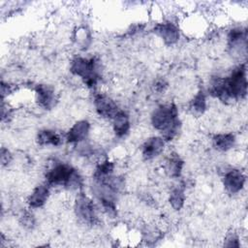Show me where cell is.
<instances>
[{
    "label": "cell",
    "instance_id": "cell-1",
    "mask_svg": "<svg viewBox=\"0 0 248 248\" xmlns=\"http://www.w3.org/2000/svg\"><path fill=\"white\" fill-rule=\"evenodd\" d=\"M207 93L223 103H232L242 101L247 95L246 65L235 66L225 77L211 78Z\"/></svg>",
    "mask_w": 248,
    "mask_h": 248
},
{
    "label": "cell",
    "instance_id": "cell-2",
    "mask_svg": "<svg viewBox=\"0 0 248 248\" xmlns=\"http://www.w3.org/2000/svg\"><path fill=\"white\" fill-rule=\"evenodd\" d=\"M150 123L166 142L173 140L181 130L179 111L174 103L157 106L150 115Z\"/></svg>",
    "mask_w": 248,
    "mask_h": 248
},
{
    "label": "cell",
    "instance_id": "cell-3",
    "mask_svg": "<svg viewBox=\"0 0 248 248\" xmlns=\"http://www.w3.org/2000/svg\"><path fill=\"white\" fill-rule=\"evenodd\" d=\"M45 182L51 188L63 187L69 191H78L82 188L83 179L79 171L69 163L53 161L45 171Z\"/></svg>",
    "mask_w": 248,
    "mask_h": 248
},
{
    "label": "cell",
    "instance_id": "cell-4",
    "mask_svg": "<svg viewBox=\"0 0 248 248\" xmlns=\"http://www.w3.org/2000/svg\"><path fill=\"white\" fill-rule=\"evenodd\" d=\"M70 73L78 77L83 84L94 89L102 79V67L100 61L96 57L76 56L70 62Z\"/></svg>",
    "mask_w": 248,
    "mask_h": 248
},
{
    "label": "cell",
    "instance_id": "cell-5",
    "mask_svg": "<svg viewBox=\"0 0 248 248\" xmlns=\"http://www.w3.org/2000/svg\"><path fill=\"white\" fill-rule=\"evenodd\" d=\"M74 212L78 220L86 226H95L100 222L99 207L85 193L78 192L74 201Z\"/></svg>",
    "mask_w": 248,
    "mask_h": 248
},
{
    "label": "cell",
    "instance_id": "cell-6",
    "mask_svg": "<svg viewBox=\"0 0 248 248\" xmlns=\"http://www.w3.org/2000/svg\"><path fill=\"white\" fill-rule=\"evenodd\" d=\"M93 107L96 113L108 121H111L112 118L117 114L121 109L117 103L106 93H96L93 97Z\"/></svg>",
    "mask_w": 248,
    "mask_h": 248
},
{
    "label": "cell",
    "instance_id": "cell-7",
    "mask_svg": "<svg viewBox=\"0 0 248 248\" xmlns=\"http://www.w3.org/2000/svg\"><path fill=\"white\" fill-rule=\"evenodd\" d=\"M222 184L225 191L230 195L239 194L245 187L246 175L236 168H231L224 171L222 176Z\"/></svg>",
    "mask_w": 248,
    "mask_h": 248
},
{
    "label": "cell",
    "instance_id": "cell-8",
    "mask_svg": "<svg viewBox=\"0 0 248 248\" xmlns=\"http://www.w3.org/2000/svg\"><path fill=\"white\" fill-rule=\"evenodd\" d=\"M34 95L38 107L46 110L53 108L58 100L55 88L46 83H38L34 88Z\"/></svg>",
    "mask_w": 248,
    "mask_h": 248
},
{
    "label": "cell",
    "instance_id": "cell-9",
    "mask_svg": "<svg viewBox=\"0 0 248 248\" xmlns=\"http://www.w3.org/2000/svg\"><path fill=\"white\" fill-rule=\"evenodd\" d=\"M153 32L166 46H169L175 45L180 38V30L178 26L170 20H165L157 23L154 26Z\"/></svg>",
    "mask_w": 248,
    "mask_h": 248
},
{
    "label": "cell",
    "instance_id": "cell-10",
    "mask_svg": "<svg viewBox=\"0 0 248 248\" xmlns=\"http://www.w3.org/2000/svg\"><path fill=\"white\" fill-rule=\"evenodd\" d=\"M91 129V124L86 119H80L76 121L64 135L65 141L69 144H79L84 141L89 137Z\"/></svg>",
    "mask_w": 248,
    "mask_h": 248
},
{
    "label": "cell",
    "instance_id": "cell-11",
    "mask_svg": "<svg viewBox=\"0 0 248 248\" xmlns=\"http://www.w3.org/2000/svg\"><path fill=\"white\" fill-rule=\"evenodd\" d=\"M166 141L161 136H151L140 145V155L144 161H152L158 158L165 149Z\"/></svg>",
    "mask_w": 248,
    "mask_h": 248
},
{
    "label": "cell",
    "instance_id": "cell-12",
    "mask_svg": "<svg viewBox=\"0 0 248 248\" xmlns=\"http://www.w3.org/2000/svg\"><path fill=\"white\" fill-rule=\"evenodd\" d=\"M51 187L46 182L38 184L31 191L30 195L27 197V205L30 209H38L43 207L49 199Z\"/></svg>",
    "mask_w": 248,
    "mask_h": 248
},
{
    "label": "cell",
    "instance_id": "cell-13",
    "mask_svg": "<svg viewBox=\"0 0 248 248\" xmlns=\"http://www.w3.org/2000/svg\"><path fill=\"white\" fill-rule=\"evenodd\" d=\"M65 140L64 136L53 129L44 128L38 131L36 135V142L40 146H60Z\"/></svg>",
    "mask_w": 248,
    "mask_h": 248
},
{
    "label": "cell",
    "instance_id": "cell-14",
    "mask_svg": "<svg viewBox=\"0 0 248 248\" xmlns=\"http://www.w3.org/2000/svg\"><path fill=\"white\" fill-rule=\"evenodd\" d=\"M247 32L245 28L233 27L227 35V45L232 52H239L241 48L246 49Z\"/></svg>",
    "mask_w": 248,
    "mask_h": 248
},
{
    "label": "cell",
    "instance_id": "cell-15",
    "mask_svg": "<svg viewBox=\"0 0 248 248\" xmlns=\"http://www.w3.org/2000/svg\"><path fill=\"white\" fill-rule=\"evenodd\" d=\"M110 122L115 137L122 139L129 134L131 130V120L130 115L124 109H120Z\"/></svg>",
    "mask_w": 248,
    "mask_h": 248
},
{
    "label": "cell",
    "instance_id": "cell-16",
    "mask_svg": "<svg viewBox=\"0 0 248 248\" xmlns=\"http://www.w3.org/2000/svg\"><path fill=\"white\" fill-rule=\"evenodd\" d=\"M184 167V161L175 152H171L168 155L164 162V171L165 173L172 179L179 178Z\"/></svg>",
    "mask_w": 248,
    "mask_h": 248
},
{
    "label": "cell",
    "instance_id": "cell-17",
    "mask_svg": "<svg viewBox=\"0 0 248 248\" xmlns=\"http://www.w3.org/2000/svg\"><path fill=\"white\" fill-rule=\"evenodd\" d=\"M211 143L215 150L220 152H227L234 147L236 143V138L232 133H218L212 137Z\"/></svg>",
    "mask_w": 248,
    "mask_h": 248
},
{
    "label": "cell",
    "instance_id": "cell-18",
    "mask_svg": "<svg viewBox=\"0 0 248 248\" xmlns=\"http://www.w3.org/2000/svg\"><path fill=\"white\" fill-rule=\"evenodd\" d=\"M185 201V187L183 185H176L172 187L168 197V202L170 207L175 211H180L184 207Z\"/></svg>",
    "mask_w": 248,
    "mask_h": 248
},
{
    "label": "cell",
    "instance_id": "cell-19",
    "mask_svg": "<svg viewBox=\"0 0 248 248\" xmlns=\"http://www.w3.org/2000/svg\"><path fill=\"white\" fill-rule=\"evenodd\" d=\"M207 101H206V93L201 89L199 90L192 100L189 103V109L195 115H202L206 110Z\"/></svg>",
    "mask_w": 248,
    "mask_h": 248
},
{
    "label": "cell",
    "instance_id": "cell-20",
    "mask_svg": "<svg viewBox=\"0 0 248 248\" xmlns=\"http://www.w3.org/2000/svg\"><path fill=\"white\" fill-rule=\"evenodd\" d=\"M224 246L226 247H239V237L235 232H230L224 239Z\"/></svg>",
    "mask_w": 248,
    "mask_h": 248
},
{
    "label": "cell",
    "instance_id": "cell-21",
    "mask_svg": "<svg viewBox=\"0 0 248 248\" xmlns=\"http://www.w3.org/2000/svg\"><path fill=\"white\" fill-rule=\"evenodd\" d=\"M152 88L154 92H156L157 94H162L167 90L168 82L164 78H157L154 80L152 84Z\"/></svg>",
    "mask_w": 248,
    "mask_h": 248
},
{
    "label": "cell",
    "instance_id": "cell-22",
    "mask_svg": "<svg viewBox=\"0 0 248 248\" xmlns=\"http://www.w3.org/2000/svg\"><path fill=\"white\" fill-rule=\"evenodd\" d=\"M12 154L11 152L5 148V147H2L1 148V165L4 167V166H8L11 161H12Z\"/></svg>",
    "mask_w": 248,
    "mask_h": 248
}]
</instances>
